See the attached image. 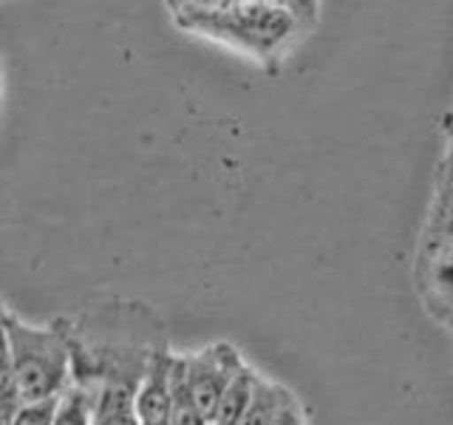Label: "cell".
<instances>
[{
  "label": "cell",
  "instance_id": "cell-8",
  "mask_svg": "<svg viewBox=\"0 0 453 425\" xmlns=\"http://www.w3.org/2000/svg\"><path fill=\"white\" fill-rule=\"evenodd\" d=\"M167 425H207V420L202 417V411H198L193 394H190L181 354L173 358V375H170V417H167Z\"/></svg>",
  "mask_w": 453,
  "mask_h": 425
},
{
  "label": "cell",
  "instance_id": "cell-11",
  "mask_svg": "<svg viewBox=\"0 0 453 425\" xmlns=\"http://www.w3.org/2000/svg\"><path fill=\"white\" fill-rule=\"evenodd\" d=\"M20 406H23V400L18 391V382H14L12 366L0 368V425H12Z\"/></svg>",
  "mask_w": 453,
  "mask_h": 425
},
{
  "label": "cell",
  "instance_id": "cell-3",
  "mask_svg": "<svg viewBox=\"0 0 453 425\" xmlns=\"http://www.w3.org/2000/svg\"><path fill=\"white\" fill-rule=\"evenodd\" d=\"M414 287L422 309L445 329H453V236L419 233L414 252Z\"/></svg>",
  "mask_w": 453,
  "mask_h": 425
},
{
  "label": "cell",
  "instance_id": "cell-6",
  "mask_svg": "<svg viewBox=\"0 0 453 425\" xmlns=\"http://www.w3.org/2000/svg\"><path fill=\"white\" fill-rule=\"evenodd\" d=\"M295 406H297V397L287 386H280V382L258 375L252 400L238 425H278L283 417H287V411Z\"/></svg>",
  "mask_w": 453,
  "mask_h": 425
},
{
  "label": "cell",
  "instance_id": "cell-7",
  "mask_svg": "<svg viewBox=\"0 0 453 425\" xmlns=\"http://www.w3.org/2000/svg\"><path fill=\"white\" fill-rule=\"evenodd\" d=\"M255 382H258V372L252 366H241L238 372L233 375V380L226 382V389L221 394V400L212 411V420L210 425H238L244 411L252 400V391H255Z\"/></svg>",
  "mask_w": 453,
  "mask_h": 425
},
{
  "label": "cell",
  "instance_id": "cell-4",
  "mask_svg": "<svg viewBox=\"0 0 453 425\" xmlns=\"http://www.w3.org/2000/svg\"><path fill=\"white\" fill-rule=\"evenodd\" d=\"M181 358H184V372H188V386L193 400L198 411H202V417L210 422L226 382L233 380V375L247 360L241 358V352L233 344H212L196 354H181Z\"/></svg>",
  "mask_w": 453,
  "mask_h": 425
},
{
  "label": "cell",
  "instance_id": "cell-17",
  "mask_svg": "<svg viewBox=\"0 0 453 425\" xmlns=\"http://www.w3.org/2000/svg\"><path fill=\"white\" fill-rule=\"evenodd\" d=\"M207 425H210V422H207Z\"/></svg>",
  "mask_w": 453,
  "mask_h": 425
},
{
  "label": "cell",
  "instance_id": "cell-16",
  "mask_svg": "<svg viewBox=\"0 0 453 425\" xmlns=\"http://www.w3.org/2000/svg\"><path fill=\"white\" fill-rule=\"evenodd\" d=\"M122 425H136V420H131V422H122Z\"/></svg>",
  "mask_w": 453,
  "mask_h": 425
},
{
  "label": "cell",
  "instance_id": "cell-14",
  "mask_svg": "<svg viewBox=\"0 0 453 425\" xmlns=\"http://www.w3.org/2000/svg\"><path fill=\"white\" fill-rule=\"evenodd\" d=\"M436 174H442V176H450V179H453V139H448V148H445L442 162H439V167H436Z\"/></svg>",
  "mask_w": 453,
  "mask_h": 425
},
{
  "label": "cell",
  "instance_id": "cell-10",
  "mask_svg": "<svg viewBox=\"0 0 453 425\" xmlns=\"http://www.w3.org/2000/svg\"><path fill=\"white\" fill-rule=\"evenodd\" d=\"M422 230L453 236V179L450 176L436 174L434 198H431V207H428V216H425Z\"/></svg>",
  "mask_w": 453,
  "mask_h": 425
},
{
  "label": "cell",
  "instance_id": "cell-1",
  "mask_svg": "<svg viewBox=\"0 0 453 425\" xmlns=\"http://www.w3.org/2000/svg\"><path fill=\"white\" fill-rule=\"evenodd\" d=\"M167 9L184 32L224 42L266 68H278L320 20V4L309 0H181Z\"/></svg>",
  "mask_w": 453,
  "mask_h": 425
},
{
  "label": "cell",
  "instance_id": "cell-9",
  "mask_svg": "<svg viewBox=\"0 0 453 425\" xmlns=\"http://www.w3.org/2000/svg\"><path fill=\"white\" fill-rule=\"evenodd\" d=\"M94 408H96V394L85 382L71 380V386L60 394L57 403L54 425H94Z\"/></svg>",
  "mask_w": 453,
  "mask_h": 425
},
{
  "label": "cell",
  "instance_id": "cell-13",
  "mask_svg": "<svg viewBox=\"0 0 453 425\" xmlns=\"http://www.w3.org/2000/svg\"><path fill=\"white\" fill-rule=\"evenodd\" d=\"M9 318V315H6ZM6 318H0V368L9 366V335H6Z\"/></svg>",
  "mask_w": 453,
  "mask_h": 425
},
{
  "label": "cell",
  "instance_id": "cell-5",
  "mask_svg": "<svg viewBox=\"0 0 453 425\" xmlns=\"http://www.w3.org/2000/svg\"><path fill=\"white\" fill-rule=\"evenodd\" d=\"M173 352L159 346L134 391L136 425H167L170 417V375H173Z\"/></svg>",
  "mask_w": 453,
  "mask_h": 425
},
{
  "label": "cell",
  "instance_id": "cell-15",
  "mask_svg": "<svg viewBox=\"0 0 453 425\" xmlns=\"http://www.w3.org/2000/svg\"><path fill=\"white\" fill-rule=\"evenodd\" d=\"M442 128H445V136H448V139H453V111H450L448 117H445Z\"/></svg>",
  "mask_w": 453,
  "mask_h": 425
},
{
  "label": "cell",
  "instance_id": "cell-12",
  "mask_svg": "<svg viewBox=\"0 0 453 425\" xmlns=\"http://www.w3.org/2000/svg\"><path fill=\"white\" fill-rule=\"evenodd\" d=\"M57 403H60V397H51V400H40V403H23L12 425H54Z\"/></svg>",
  "mask_w": 453,
  "mask_h": 425
},
{
  "label": "cell",
  "instance_id": "cell-2",
  "mask_svg": "<svg viewBox=\"0 0 453 425\" xmlns=\"http://www.w3.org/2000/svg\"><path fill=\"white\" fill-rule=\"evenodd\" d=\"M9 366L23 403H40L60 397L71 386V344L60 329H40L20 318H6Z\"/></svg>",
  "mask_w": 453,
  "mask_h": 425
}]
</instances>
